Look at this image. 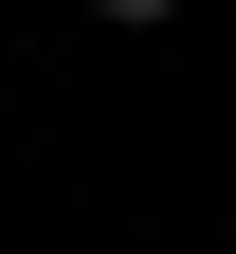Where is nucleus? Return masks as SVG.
<instances>
[{
    "label": "nucleus",
    "mask_w": 236,
    "mask_h": 254,
    "mask_svg": "<svg viewBox=\"0 0 236 254\" xmlns=\"http://www.w3.org/2000/svg\"><path fill=\"white\" fill-rule=\"evenodd\" d=\"M91 18H182V0H91Z\"/></svg>",
    "instance_id": "f257e3e1"
}]
</instances>
